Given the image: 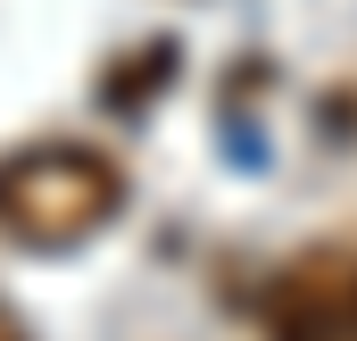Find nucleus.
<instances>
[{"instance_id":"1","label":"nucleus","mask_w":357,"mask_h":341,"mask_svg":"<svg viewBox=\"0 0 357 341\" xmlns=\"http://www.w3.org/2000/svg\"><path fill=\"white\" fill-rule=\"evenodd\" d=\"M125 208V167L91 142H25L0 159V233L25 250H75Z\"/></svg>"},{"instance_id":"2","label":"nucleus","mask_w":357,"mask_h":341,"mask_svg":"<svg viewBox=\"0 0 357 341\" xmlns=\"http://www.w3.org/2000/svg\"><path fill=\"white\" fill-rule=\"evenodd\" d=\"M266 325L274 341H357V250H299L266 291Z\"/></svg>"},{"instance_id":"3","label":"nucleus","mask_w":357,"mask_h":341,"mask_svg":"<svg viewBox=\"0 0 357 341\" xmlns=\"http://www.w3.org/2000/svg\"><path fill=\"white\" fill-rule=\"evenodd\" d=\"M167 67H175V42H150L142 59H116V67H108V108H133V100H150Z\"/></svg>"},{"instance_id":"4","label":"nucleus","mask_w":357,"mask_h":341,"mask_svg":"<svg viewBox=\"0 0 357 341\" xmlns=\"http://www.w3.org/2000/svg\"><path fill=\"white\" fill-rule=\"evenodd\" d=\"M0 341H33V333H25V317H17L8 300H0Z\"/></svg>"}]
</instances>
